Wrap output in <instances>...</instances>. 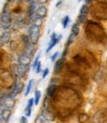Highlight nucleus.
Segmentation results:
<instances>
[{
  "label": "nucleus",
  "instance_id": "f257e3e1",
  "mask_svg": "<svg viewBox=\"0 0 107 123\" xmlns=\"http://www.w3.org/2000/svg\"><path fill=\"white\" fill-rule=\"evenodd\" d=\"M56 101H65L60 105V108H59V113L62 114L63 111H68L71 113L73 111L74 107L77 106L78 104V94L75 90L70 87H59L56 90Z\"/></svg>",
  "mask_w": 107,
  "mask_h": 123
},
{
  "label": "nucleus",
  "instance_id": "f03ea898",
  "mask_svg": "<svg viewBox=\"0 0 107 123\" xmlns=\"http://www.w3.org/2000/svg\"><path fill=\"white\" fill-rule=\"evenodd\" d=\"M85 35L89 40L97 43H102L106 39V33L103 27L100 24L92 21H89L87 23L85 27Z\"/></svg>",
  "mask_w": 107,
  "mask_h": 123
},
{
  "label": "nucleus",
  "instance_id": "7ed1b4c3",
  "mask_svg": "<svg viewBox=\"0 0 107 123\" xmlns=\"http://www.w3.org/2000/svg\"><path fill=\"white\" fill-rule=\"evenodd\" d=\"M0 22H1V28L3 30H7L9 29L12 25V16H11V13L6 10L5 8L3 9L2 13H1V16H0Z\"/></svg>",
  "mask_w": 107,
  "mask_h": 123
},
{
  "label": "nucleus",
  "instance_id": "20e7f679",
  "mask_svg": "<svg viewBox=\"0 0 107 123\" xmlns=\"http://www.w3.org/2000/svg\"><path fill=\"white\" fill-rule=\"evenodd\" d=\"M28 37H29V42L31 45L35 46L38 41H39V37H40V28H38L36 26H33L31 25L29 28V34H28Z\"/></svg>",
  "mask_w": 107,
  "mask_h": 123
},
{
  "label": "nucleus",
  "instance_id": "39448f33",
  "mask_svg": "<svg viewBox=\"0 0 107 123\" xmlns=\"http://www.w3.org/2000/svg\"><path fill=\"white\" fill-rule=\"evenodd\" d=\"M88 13H89V7H88V5L83 4L81 6L80 10H79V15H78V18H77V21L80 23V24H83V23L86 22Z\"/></svg>",
  "mask_w": 107,
  "mask_h": 123
},
{
  "label": "nucleus",
  "instance_id": "423d86ee",
  "mask_svg": "<svg viewBox=\"0 0 107 123\" xmlns=\"http://www.w3.org/2000/svg\"><path fill=\"white\" fill-rule=\"evenodd\" d=\"M23 86H24V84H23V82L20 80V78H18L17 76V80L16 81H15V84H14V87H13V90L10 92V93L8 94L11 98H14L16 95H18L20 92L22 91V88Z\"/></svg>",
  "mask_w": 107,
  "mask_h": 123
},
{
  "label": "nucleus",
  "instance_id": "0eeeda50",
  "mask_svg": "<svg viewBox=\"0 0 107 123\" xmlns=\"http://www.w3.org/2000/svg\"><path fill=\"white\" fill-rule=\"evenodd\" d=\"M62 38H63L62 35H57L56 33H54V34L51 36V40H50V43H49V45H48L47 50H46V53H50V52L52 51V49L55 47V46H56L60 40H62Z\"/></svg>",
  "mask_w": 107,
  "mask_h": 123
},
{
  "label": "nucleus",
  "instance_id": "6e6552de",
  "mask_svg": "<svg viewBox=\"0 0 107 123\" xmlns=\"http://www.w3.org/2000/svg\"><path fill=\"white\" fill-rule=\"evenodd\" d=\"M93 123H106V110H98L93 116Z\"/></svg>",
  "mask_w": 107,
  "mask_h": 123
},
{
  "label": "nucleus",
  "instance_id": "1a4fd4ad",
  "mask_svg": "<svg viewBox=\"0 0 107 123\" xmlns=\"http://www.w3.org/2000/svg\"><path fill=\"white\" fill-rule=\"evenodd\" d=\"M47 13H48V10H47V7L44 6V5H39L37 7V9L34 13L35 15V18H39V19H44L46 16H47Z\"/></svg>",
  "mask_w": 107,
  "mask_h": 123
},
{
  "label": "nucleus",
  "instance_id": "9d476101",
  "mask_svg": "<svg viewBox=\"0 0 107 123\" xmlns=\"http://www.w3.org/2000/svg\"><path fill=\"white\" fill-rule=\"evenodd\" d=\"M105 78H106V68H105V67L103 66V67L99 68L98 72H97L96 74H95L94 80H95L96 82H102L103 80H105Z\"/></svg>",
  "mask_w": 107,
  "mask_h": 123
},
{
  "label": "nucleus",
  "instance_id": "9b49d317",
  "mask_svg": "<svg viewBox=\"0 0 107 123\" xmlns=\"http://www.w3.org/2000/svg\"><path fill=\"white\" fill-rule=\"evenodd\" d=\"M30 5L28 7V15H29V17L30 18H33L34 17V13L37 9V7L38 5H39L40 2H38V1H29L28 2Z\"/></svg>",
  "mask_w": 107,
  "mask_h": 123
},
{
  "label": "nucleus",
  "instance_id": "f8f14e48",
  "mask_svg": "<svg viewBox=\"0 0 107 123\" xmlns=\"http://www.w3.org/2000/svg\"><path fill=\"white\" fill-rule=\"evenodd\" d=\"M27 73H28V67H27V66L17 65V68H16V76H18V78H24Z\"/></svg>",
  "mask_w": 107,
  "mask_h": 123
},
{
  "label": "nucleus",
  "instance_id": "ddd939ff",
  "mask_svg": "<svg viewBox=\"0 0 107 123\" xmlns=\"http://www.w3.org/2000/svg\"><path fill=\"white\" fill-rule=\"evenodd\" d=\"M64 59H59L58 61L55 62V65H54V74H59L60 71L63 68V66H64Z\"/></svg>",
  "mask_w": 107,
  "mask_h": 123
},
{
  "label": "nucleus",
  "instance_id": "4468645a",
  "mask_svg": "<svg viewBox=\"0 0 107 123\" xmlns=\"http://www.w3.org/2000/svg\"><path fill=\"white\" fill-rule=\"evenodd\" d=\"M34 105V99L33 98H30L29 100H28V103H27V106L25 107V116L26 117H29V116H31V114H32V107Z\"/></svg>",
  "mask_w": 107,
  "mask_h": 123
},
{
  "label": "nucleus",
  "instance_id": "2eb2a0df",
  "mask_svg": "<svg viewBox=\"0 0 107 123\" xmlns=\"http://www.w3.org/2000/svg\"><path fill=\"white\" fill-rule=\"evenodd\" d=\"M30 62H31V58H29L27 56H25L24 54L23 55H21L19 58H18V65H23V66H27L30 64Z\"/></svg>",
  "mask_w": 107,
  "mask_h": 123
},
{
  "label": "nucleus",
  "instance_id": "dca6fc26",
  "mask_svg": "<svg viewBox=\"0 0 107 123\" xmlns=\"http://www.w3.org/2000/svg\"><path fill=\"white\" fill-rule=\"evenodd\" d=\"M57 89H58L57 84H56V83H55V84L51 83L50 86H49V87L47 88V96H48L49 98L52 97V96H54V95H55V92H56Z\"/></svg>",
  "mask_w": 107,
  "mask_h": 123
},
{
  "label": "nucleus",
  "instance_id": "f3484780",
  "mask_svg": "<svg viewBox=\"0 0 107 123\" xmlns=\"http://www.w3.org/2000/svg\"><path fill=\"white\" fill-rule=\"evenodd\" d=\"M10 39H11V33L8 32V31H5V33L3 34V36L0 38V43H1V45L3 46L5 44H7V43H9Z\"/></svg>",
  "mask_w": 107,
  "mask_h": 123
},
{
  "label": "nucleus",
  "instance_id": "a211bd4d",
  "mask_svg": "<svg viewBox=\"0 0 107 123\" xmlns=\"http://www.w3.org/2000/svg\"><path fill=\"white\" fill-rule=\"evenodd\" d=\"M11 109H7V108H5L4 110H3V112H2V114H1V116H0V118L2 119V121H4V122H8L9 121V118H10V116H11Z\"/></svg>",
  "mask_w": 107,
  "mask_h": 123
},
{
  "label": "nucleus",
  "instance_id": "6ab92c4d",
  "mask_svg": "<svg viewBox=\"0 0 107 123\" xmlns=\"http://www.w3.org/2000/svg\"><path fill=\"white\" fill-rule=\"evenodd\" d=\"M35 123H50L49 122V120L46 118V116L43 114V113H41V114H39L38 116L36 117V119H35Z\"/></svg>",
  "mask_w": 107,
  "mask_h": 123
},
{
  "label": "nucleus",
  "instance_id": "aec40b11",
  "mask_svg": "<svg viewBox=\"0 0 107 123\" xmlns=\"http://www.w3.org/2000/svg\"><path fill=\"white\" fill-rule=\"evenodd\" d=\"M71 34L72 36H74L75 38L78 36V34H79V25H78V23H75V24L72 25Z\"/></svg>",
  "mask_w": 107,
  "mask_h": 123
},
{
  "label": "nucleus",
  "instance_id": "412c9836",
  "mask_svg": "<svg viewBox=\"0 0 107 123\" xmlns=\"http://www.w3.org/2000/svg\"><path fill=\"white\" fill-rule=\"evenodd\" d=\"M34 82H35V80H34V79H32V80H29V82H28V84H27V86H26V90H25V95H26V96L30 93V91H31V89H32V87H33Z\"/></svg>",
  "mask_w": 107,
  "mask_h": 123
},
{
  "label": "nucleus",
  "instance_id": "4be33fe9",
  "mask_svg": "<svg viewBox=\"0 0 107 123\" xmlns=\"http://www.w3.org/2000/svg\"><path fill=\"white\" fill-rule=\"evenodd\" d=\"M34 99V104L35 105H38L40 102V99H41V91L40 90H36L35 91V97L33 98Z\"/></svg>",
  "mask_w": 107,
  "mask_h": 123
},
{
  "label": "nucleus",
  "instance_id": "5701e85b",
  "mask_svg": "<svg viewBox=\"0 0 107 123\" xmlns=\"http://www.w3.org/2000/svg\"><path fill=\"white\" fill-rule=\"evenodd\" d=\"M87 119H88V115H87V114H85V113L79 114V116H78V122H79V123L85 122Z\"/></svg>",
  "mask_w": 107,
  "mask_h": 123
},
{
  "label": "nucleus",
  "instance_id": "b1692460",
  "mask_svg": "<svg viewBox=\"0 0 107 123\" xmlns=\"http://www.w3.org/2000/svg\"><path fill=\"white\" fill-rule=\"evenodd\" d=\"M70 21H71V19H70V17H68L67 16V15H66V16H65L64 18H63V20H62V25H63V28H66L67 27V24H68V23H70Z\"/></svg>",
  "mask_w": 107,
  "mask_h": 123
},
{
  "label": "nucleus",
  "instance_id": "393cba45",
  "mask_svg": "<svg viewBox=\"0 0 107 123\" xmlns=\"http://www.w3.org/2000/svg\"><path fill=\"white\" fill-rule=\"evenodd\" d=\"M40 57H41V51L39 52V54L37 55V57H36V59H35V61H34V64H33V68H34V70H35L36 66L38 65V63L40 62Z\"/></svg>",
  "mask_w": 107,
  "mask_h": 123
},
{
  "label": "nucleus",
  "instance_id": "a878e982",
  "mask_svg": "<svg viewBox=\"0 0 107 123\" xmlns=\"http://www.w3.org/2000/svg\"><path fill=\"white\" fill-rule=\"evenodd\" d=\"M35 72H36V74H40V73L42 72V64H41V62H39V63H38V65L36 66Z\"/></svg>",
  "mask_w": 107,
  "mask_h": 123
},
{
  "label": "nucleus",
  "instance_id": "bb28decb",
  "mask_svg": "<svg viewBox=\"0 0 107 123\" xmlns=\"http://www.w3.org/2000/svg\"><path fill=\"white\" fill-rule=\"evenodd\" d=\"M49 72H50L49 68H46L45 70H44V73H43V75H42V78H43V79H46V76H47V75L49 74Z\"/></svg>",
  "mask_w": 107,
  "mask_h": 123
},
{
  "label": "nucleus",
  "instance_id": "cd10ccee",
  "mask_svg": "<svg viewBox=\"0 0 107 123\" xmlns=\"http://www.w3.org/2000/svg\"><path fill=\"white\" fill-rule=\"evenodd\" d=\"M59 55V52H56L55 54H53L52 57H51V61H52V62H55V60L58 58Z\"/></svg>",
  "mask_w": 107,
  "mask_h": 123
},
{
  "label": "nucleus",
  "instance_id": "c85d7f7f",
  "mask_svg": "<svg viewBox=\"0 0 107 123\" xmlns=\"http://www.w3.org/2000/svg\"><path fill=\"white\" fill-rule=\"evenodd\" d=\"M27 122V117L26 116H22L21 119H20V123H25Z\"/></svg>",
  "mask_w": 107,
  "mask_h": 123
},
{
  "label": "nucleus",
  "instance_id": "c756f323",
  "mask_svg": "<svg viewBox=\"0 0 107 123\" xmlns=\"http://www.w3.org/2000/svg\"><path fill=\"white\" fill-rule=\"evenodd\" d=\"M4 109H5V107L3 105H0V116H1V114H2V112H3Z\"/></svg>",
  "mask_w": 107,
  "mask_h": 123
},
{
  "label": "nucleus",
  "instance_id": "7c9ffc66",
  "mask_svg": "<svg viewBox=\"0 0 107 123\" xmlns=\"http://www.w3.org/2000/svg\"><path fill=\"white\" fill-rule=\"evenodd\" d=\"M0 123H3V121H2V119L0 118Z\"/></svg>",
  "mask_w": 107,
  "mask_h": 123
},
{
  "label": "nucleus",
  "instance_id": "2f4dec72",
  "mask_svg": "<svg viewBox=\"0 0 107 123\" xmlns=\"http://www.w3.org/2000/svg\"><path fill=\"white\" fill-rule=\"evenodd\" d=\"M25 123H28V122H25Z\"/></svg>",
  "mask_w": 107,
  "mask_h": 123
}]
</instances>
